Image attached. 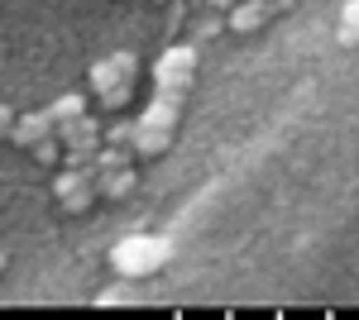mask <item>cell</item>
<instances>
[{
  "instance_id": "2",
  "label": "cell",
  "mask_w": 359,
  "mask_h": 320,
  "mask_svg": "<svg viewBox=\"0 0 359 320\" xmlns=\"http://www.w3.org/2000/svg\"><path fill=\"white\" fill-rule=\"evenodd\" d=\"M192 72H196V48L192 43H177V48H168V53L158 57V67H154V91H168V96H182V101H187Z\"/></svg>"
},
{
  "instance_id": "6",
  "label": "cell",
  "mask_w": 359,
  "mask_h": 320,
  "mask_svg": "<svg viewBox=\"0 0 359 320\" xmlns=\"http://www.w3.org/2000/svg\"><path fill=\"white\" fill-rule=\"evenodd\" d=\"M48 134H53L48 110H25V115H15V125H10V144L34 148V144H39V139H48Z\"/></svg>"
},
{
  "instance_id": "10",
  "label": "cell",
  "mask_w": 359,
  "mask_h": 320,
  "mask_svg": "<svg viewBox=\"0 0 359 320\" xmlns=\"http://www.w3.org/2000/svg\"><path fill=\"white\" fill-rule=\"evenodd\" d=\"M82 110H86V101L77 91H67V96H57L53 106H48V120H53V125H67V120H77Z\"/></svg>"
},
{
  "instance_id": "8",
  "label": "cell",
  "mask_w": 359,
  "mask_h": 320,
  "mask_svg": "<svg viewBox=\"0 0 359 320\" xmlns=\"http://www.w3.org/2000/svg\"><path fill=\"white\" fill-rule=\"evenodd\" d=\"M135 187H139V177L130 172V162H125V167H106V172H96V196H106V201H125Z\"/></svg>"
},
{
  "instance_id": "1",
  "label": "cell",
  "mask_w": 359,
  "mask_h": 320,
  "mask_svg": "<svg viewBox=\"0 0 359 320\" xmlns=\"http://www.w3.org/2000/svg\"><path fill=\"white\" fill-rule=\"evenodd\" d=\"M130 77H135V57L130 53L101 57V62L91 67V86H96V96H101L106 110H120L130 101Z\"/></svg>"
},
{
  "instance_id": "7",
  "label": "cell",
  "mask_w": 359,
  "mask_h": 320,
  "mask_svg": "<svg viewBox=\"0 0 359 320\" xmlns=\"http://www.w3.org/2000/svg\"><path fill=\"white\" fill-rule=\"evenodd\" d=\"M182 120V96H168V91H154L149 110L139 115V125H154V130H177Z\"/></svg>"
},
{
  "instance_id": "13",
  "label": "cell",
  "mask_w": 359,
  "mask_h": 320,
  "mask_svg": "<svg viewBox=\"0 0 359 320\" xmlns=\"http://www.w3.org/2000/svg\"><path fill=\"white\" fill-rule=\"evenodd\" d=\"M130 134H135V120H115L111 130L101 134V144H125L130 148Z\"/></svg>"
},
{
  "instance_id": "9",
  "label": "cell",
  "mask_w": 359,
  "mask_h": 320,
  "mask_svg": "<svg viewBox=\"0 0 359 320\" xmlns=\"http://www.w3.org/2000/svg\"><path fill=\"white\" fill-rule=\"evenodd\" d=\"M168 144H172V130H154V125H139L135 120L130 148H135L139 158H158V153H168Z\"/></svg>"
},
{
  "instance_id": "12",
  "label": "cell",
  "mask_w": 359,
  "mask_h": 320,
  "mask_svg": "<svg viewBox=\"0 0 359 320\" xmlns=\"http://www.w3.org/2000/svg\"><path fill=\"white\" fill-rule=\"evenodd\" d=\"M340 39L345 43H359V0L345 5V15H340Z\"/></svg>"
},
{
  "instance_id": "16",
  "label": "cell",
  "mask_w": 359,
  "mask_h": 320,
  "mask_svg": "<svg viewBox=\"0 0 359 320\" xmlns=\"http://www.w3.org/2000/svg\"><path fill=\"white\" fill-rule=\"evenodd\" d=\"M287 5H292V0H269V10H273V15H278V10H287Z\"/></svg>"
},
{
  "instance_id": "11",
  "label": "cell",
  "mask_w": 359,
  "mask_h": 320,
  "mask_svg": "<svg viewBox=\"0 0 359 320\" xmlns=\"http://www.w3.org/2000/svg\"><path fill=\"white\" fill-rule=\"evenodd\" d=\"M29 153H34L39 162H62V139H57V134H48V139H39Z\"/></svg>"
},
{
  "instance_id": "4",
  "label": "cell",
  "mask_w": 359,
  "mask_h": 320,
  "mask_svg": "<svg viewBox=\"0 0 359 320\" xmlns=\"http://www.w3.org/2000/svg\"><path fill=\"white\" fill-rule=\"evenodd\" d=\"M53 196H57L62 211L82 215L86 206L96 201V172H91V162H86V167H67V172L53 182Z\"/></svg>"
},
{
  "instance_id": "17",
  "label": "cell",
  "mask_w": 359,
  "mask_h": 320,
  "mask_svg": "<svg viewBox=\"0 0 359 320\" xmlns=\"http://www.w3.org/2000/svg\"><path fill=\"white\" fill-rule=\"evenodd\" d=\"M0 267H5V258H0Z\"/></svg>"
},
{
  "instance_id": "3",
  "label": "cell",
  "mask_w": 359,
  "mask_h": 320,
  "mask_svg": "<svg viewBox=\"0 0 359 320\" xmlns=\"http://www.w3.org/2000/svg\"><path fill=\"white\" fill-rule=\"evenodd\" d=\"M168 244L163 239H149V235H135V239L115 244L111 249V263L125 272V277H139V272H154V267L163 263Z\"/></svg>"
},
{
  "instance_id": "5",
  "label": "cell",
  "mask_w": 359,
  "mask_h": 320,
  "mask_svg": "<svg viewBox=\"0 0 359 320\" xmlns=\"http://www.w3.org/2000/svg\"><path fill=\"white\" fill-rule=\"evenodd\" d=\"M269 0H235L230 10H225V25H230V34H254V29L269 25Z\"/></svg>"
},
{
  "instance_id": "14",
  "label": "cell",
  "mask_w": 359,
  "mask_h": 320,
  "mask_svg": "<svg viewBox=\"0 0 359 320\" xmlns=\"http://www.w3.org/2000/svg\"><path fill=\"white\" fill-rule=\"evenodd\" d=\"M10 125H15V110L0 106V139H10Z\"/></svg>"
},
{
  "instance_id": "15",
  "label": "cell",
  "mask_w": 359,
  "mask_h": 320,
  "mask_svg": "<svg viewBox=\"0 0 359 320\" xmlns=\"http://www.w3.org/2000/svg\"><path fill=\"white\" fill-rule=\"evenodd\" d=\"M206 5H211V10H230L235 0H206Z\"/></svg>"
}]
</instances>
